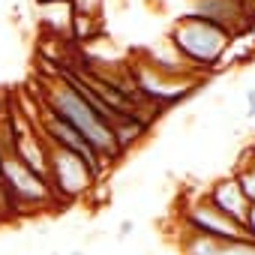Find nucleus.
<instances>
[{
    "mask_svg": "<svg viewBox=\"0 0 255 255\" xmlns=\"http://www.w3.org/2000/svg\"><path fill=\"white\" fill-rule=\"evenodd\" d=\"M45 111H51L54 117L66 120L78 135H84V141L102 156L105 165L123 159V153H120V147H117V141H114V135H111V129H108V123H105L63 78H57V81H51V84L45 87Z\"/></svg>",
    "mask_w": 255,
    "mask_h": 255,
    "instance_id": "1",
    "label": "nucleus"
},
{
    "mask_svg": "<svg viewBox=\"0 0 255 255\" xmlns=\"http://www.w3.org/2000/svg\"><path fill=\"white\" fill-rule=\"evenodd\" d=\"M231 42H234L231 33H225L222 27H216L198 15H189V12H183L177 18V24L171 27V36H168V45L174 48V54L198 75L216 72L222 66V57Z\"/></svg>",
    "mask_w": 255,
    "mask_h": 255,
    "instance_id": "2",
    "label": "nucleus"
},
{
    "mask_svg": "<svg viewBox=\"0 0 255 255\" xmlns=\"http://www.w3.org/2000/svg\"><path fill=\"white\" fill-rule=\"evenodd\" d=\"M99 177L69 150L48 147V186L57 201L75 204L81 198H90V189Z\"/></svg>",
    "mask_w": 255,
    "mask_h": 255,
    "instance_id": "3",
    "label": "nucleus"
},
{
    "mask_svg": "<svg viewBox=\"0 0 255 255\" xmlns=\"http://www.w3.org/2000/svg\"><path fill=\"white\" fill-rule=\"evenodd\" d=\"M177 219H180L183 234H201V237H216V240H240V237H246L243 225L228 219L222 210H216L204 195L186 201L177 210Z\"/></svg>",
    "mask_w": 255,
    "mask_h": 255,
    "instance_id": "4",
    "label": "nucleus"
},
{
    "mask_svg": "<svg viewBox=\"0 0 255 255\" xmlns=\"http://www.w3.org/2000/svg\"><path fill=\"white\" fill-rule=\"evenodd\" d=\"M39 135L45 138V144L48 147H60V150H69L72 156H78L96 177H102L105 174V162H102V156L84 141V135H78L72 126L66 123V120H60V117H54L51 111H45L42 108V123H39Z\"/></svg>",
    "mask_w": 255,
    "mask_h": 255,
    "instance_id": "5",
    "label": "nucleus"
},
{
    "mask_svg": "<svg viewBox=\"0 0 255 255\" xmlns=\"http://www.w3.org/2000/svg\"><path fill=\"white\" fill-rule=\"evenodd\" d=\"M189 15H198V18L222 27L234 39L243 36L249 27H255L252 6L246 0H189Z\"/></svg>",
    "mask_w": 255,
    "mask_h": 255,
    "instance_id": "6",
    "label": "nucleus"
},
{
    "mask_svg": "<svg viewBox=\"0 0 255 255\" xmlns=\"http://www.w3.org/2000/svg\"><path fill=\"white\" fill-rule=\"evenodd\" d=\"M204 198H207L216 210H222L228 219H234V222H240V225H243L246 210H249V201L243 198V192H240V186H237L234 174L213 180V183L204 189Z\"/></svg>",
    "mask_w": 255,
    "mask_h": 255,
    "instance_id": "7",
    "label": "nucleus"
},
{
    "mask_svg": "<svg viewBox=\"0 0 255 255\" xmlns=\"http://www.w3.org/2000/svg\"><path fill=\"white\" fill-rule=\"evenodd\" d=\"M234 180H237V186H240V192H243V198L249 201V204H255V162H243L237 171H234Z\"/></svg>",
    "mask_w": 255,
    "mask_h": 255,
    "instance_id": "8",
    "label": "nucleus"
},
{
    "mask_svg": "<svg viewBox=\"0 0 255 255\" xmlns=\"http://www.w3.org/2000/svg\"><path fill=\"white\" fill-rule=\"evenodd\" d=\"M69 3H72V12H75V15H87V18H93L102 0H69Z\"/></svg>",
    "mask_w": 255,
    "mask_h": 255,
    "instance_id": "9",
    "label": "nucleus"
},
{
    "mask_svg": "<svg viewBox=\"0 0 255 255\" xmlns=\"http://www.w3.org/2000/svg\"><path fill=\"white\" fill-rule=\"evenodd\" d=\"M243 231H246V237H252V240H255V204H249V210H246Z\"/></svg>",
    "mask_w": 255,
    "mask_h": 255,
    "instance_id": "10",
    "label": "nucleus"
},
{
    "mask_svg": "<svg viewBox=\"0 0 255 255\" xmlns=\"http://www.w3.org/2000/svg\"><path fill=\"white\" fill-rule=\"evenodd\" d=\"M132 228H135V222H132V219H123V222H120V228H117V240H126V237L132 234Z\"/></svg>",
    "mask_w": 255,
    "mask_h": 255,
    "instance_id": "11",
    "label": "nucleus"
},
{
    "mask_svg": "<svg viewBox=\"0 0 255 255\" xmlns=\"http://www.w3.org/2000/svg\"><path fill=\"white\" fill-rule=\"evenodd\" d=\"M246 117H255V87L246 90Z\"/></svg>",
    "mask_w": 255,
    "mask_h": 255,
    "instance_id": "12",
    "label": "nucleus"
},
{
    "mask_svg": "<svg viewBox=\"0 0 255 255\" xmlns=\"http://www.w3.org/2000/svg\"><path fill=\"white\" fill-rule=\"evenodd\" d=\"M42 3H69V0H36V6H42Z\"/></svg>",
    "mask_w": 255,
    "mask_h": 255,
    "instance_id": "13",
    "label": "nucleus"
},
{
    "mask_svg": "<svg viewBox=\"0 0 255 255\" xmlns=\"http://www.w3.org/2000/svg\"><path fill=\"white\" fill-rule=\"evenodd\" d=\"M48 255H63V252H48Z\"/></svg>",
    "mask_w": 255,
    "mask_h": 255,
    "instance_id": "14",
    "label": "nucleus"
}]
</instances>
